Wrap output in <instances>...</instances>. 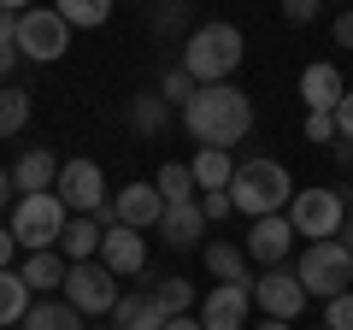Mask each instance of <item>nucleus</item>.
<instances>
[{
	"mask_svg": "<svg viewBox=\"0 0 353 330\" xmlns=\"http://www.w3.org/2000/svg\"><path fill=\"white\" fill-rule=\"evenodd\" d=\"M183 130H189L201 148H236L253 130V101L236 83H201L194 101L183 106Z\"/></svg>",
	"mask_w": 353,
	"mask_h": 330,
	"instance_id": "1",
	"label": "nucleus"
},
{
	"mask_svg": "<svg viewBox=\"0 0 353 330\" xmlns=\"http://www.w3.org/2000/svg\"><path fill=\"white\" fill-rule=\"evenodd\" d=\"M241 53H248V41H241L236 24H201V30H189L183 71H189L194 83H230L236 65H241Z\"/></svg>",
	"mask_w": 353,
	"mask_h": 330,
	"instance_id": "2",
	"label": "nucleus"
},
{
	"mask_svg": "<svg viewBox=\"0 0 353 330\" xmlns=\"http://www.w3.org/2000/svg\"><path fill=\"white\" fill-rule=\"evenodd\" d=\"M230 201H236V213H248V218L283 213V206L294 201V177L277 159H241L236 177H230Z\"/></svg>",
	"mask_w": 353,
	"mask_h": 330,
	"instance_id": "3",
	"label": "nucleus"
},
{
	"mask_svg": "<svg viewBox=\"0 0 353 330\" xmlns=\"http://www.w3.org/2000/svg\"><path fill=\"white\" fill-rule=\"evenodd\" d=\"M294 278H301L306 295H318V301H336V295L353 289V254L341 248L336 236H330V242H306V254L294 260Z\"/></svg>",
	"mask_w": 353,
	"mask_h": 330,
	"instance_id": "4",
	"label": "nucleus"
},
{
	"mask_svg": "<svg viewBox=\"0 0 353 330\" xmlns=\"http://www.w3.org/2000/svg\"><path fill=\"white\" fill-rule=\"evenodd\" d=\"M65 206H59V195H18L12 201V242L24 248V254H41V248H59V236H65Z\"/></svg>",
	"mask_w": 353,
	"mask_h": 330,
	"instance_id": "5",
	"label": "nucleus"
},
{
	"mask_svg": "<svg viewBox=\"0 0 353 330\" xmlns=\"http://www.w3.org/2000/svg\"><path fill=\"white\" fill-rule=\"evenodd\" d=\"M347 206H353V189H294L289 224H294V236L330 242L341 230V218H347Z\"/></svg>",
	"mask_w": 353,
	"mask_h": 330,
	"instance_id": "6",
	"label": "nucleus"
},
{
	"mask_svg": "<svg viewBox=\"0 0 353 330\" xmlns=\"http://www.w3.org/2000/svg\"><path fill=\"white\" fill-rule=\"evenodd\" d=\"M12 48H18V59L53 65V59H65V48H71V24H65L53 6H30V12H18Z\"/></svg>",
	"mask_w": 353,
	"mask_h": 330,
	"instance_id": "7",
	"label": "nucleus"
},
{
	"mask_svg": "<svg viewBox=\"0 0 353 330\" xmlns=\"http://www.w3.org/2000/svg\"><path fill=\"white\" fill-rule=\"evenodd\" d=\"M118 295H124V289H118V278L101 266V260H77V266H65V301H71L83 318L112 313Z\"/></svg>",
	"mask_w": 353,
	"mask_h": 330,
	"instance_id": "8",
	"label": "nucleus"
},
{
	"mask_svg": "<svg viewBox=\"0 0 353 330\" xmlns=\"http://www.w3.org/2000/svg\"><path fill=\"white\" fill-rule=\"evenodd\" d=\"M53 195H59L65 213H101V206L112 201V195H106V171L94 159H59Z\"/></svg>",
	"mask_w": 353,
	"mask_h": 330,
	"instance_id": "9",
	"label": "nucleus"
},
{
	"mask_svg": "<svg viewBox=\"0 0 353 330\" xmlns=\"http://www.w3.org/2000/svg\"><path fill=\"white\" fill-rule=\"evenodd\" d=\"M306 301H312V295H306L301 278H294V271H283V266H271L265 278H253V307H259L265 318H283V324H294Z\"/></svg>",
	"mask_w": 353,
	"mask_h": 330,
	"instance_id": "10",
	"label": "nucleus"
},
{
	"mask_svg": "<svg viewBox=\"0 0 353 330\" xmlns=\"http://www.w3.org/2000/svg\"><path fill=\"white\" fill-rule=\"evenodd\" d=\"M253 313V283H218L201 301V330H248Z\"/></svg>",
	"mask_w": 353,
	"mask_h": 330,
	"instance_id": "11",
	"label": "nucleus"
},
{
	"mask_svg": "<svg viewBox=\"0 0 353 330\" xmlns=\"http://www.w3.org/2000/svg\"><path fill=\"white\" fill-rule=\"evenodd\" d=\"M101 266L112 271V278H141L148 271V236L130 224H106L101 236Z\"/></svg>",
	"mask_w": 353,
	"mask_h": 330,
	"instance_id": "12",
	"label": "nucleus"
},
{
	"mask_svg": "<svg viewBox=\"0 0 353 330\" xmlns=\"http://www.w3.org/2000/svg\"><path fill=\"white\" fill-rule=\"evenodd\" d=\"M248 260H259L265 271L271 266H283L289 260V248H294V224H289V213H265V218H253V230H248Z\"/></svg>",
	"mask_w": 353,
	"mask_h": 330,
	"instance_id": "13",
	"label": "nucleus"
},
{
	"mask_svg": "<svg viewBox=\"0 0 353 330\" xmlns=\"http://www.w3.org/2000/svg\"><path fill=\"white\" fill-rule=\"evenodd\" d=\"M153 230H159V242H165V248H176V254L206 248V213H201V201H171Z\"/></svg>",
	"mask_w": 353,
	"mask_h": 330,
	"instance_id": "14",
	"label": "nucleus"
},
{
	"mask_svg": "<svg viewBox=\"0 0 353 330\" xmlns=\"http://www.w3.org/2000/svg\"><path fill=\"white\" fill-rule=\"evenodd\" d=\"M112 213H118V224H130V230H153L159 213H165V195L153 189V183H130V189L112 195Z\"/></svg>",
	"mask_w": 353,
	"mask_h": 330,
	"instance_id": "15",
	"label": "nucleus"
},
{
	"mask_svg": "<svg viewBox=\"0 0 353 330\" xmlns=\"http://www.w3.org/2000/svg\"><path fill=\"white\" fill-rule=\"evenodd\" d=\"M171 324V313L159 307V295L153 289H130V295H118V307H112V330H165Z\"/></svg>",
	"mask_w": 353,
	"mask_h": 330,
	"instance_id": "16",
	"label": "nucleus"
},
{
	"mask_svg": "<svg viewBox=\"0 0 353 330\" xmlns=\"http://www.w3.org/2000/svg\"><path fill=\"white\" fill-rule=\"evenodd\" d=\"M341 95H347V83H341L336 65L318 59V65H306V71H301V101H306V113H336Z\"/></svg>",
	"mask_w": 353,
	"mask_h": 330,
	"instance_id": "17",
	"label": "nucleus"
},
{
	"mask_svg": "<svg viewBox=\"0 0 353 330\" xmlns=\"http://www.w3.org/2000/svg\"><path fill=\"white\" fill-rule=\"evenodd\" d=\"M6 171H12L18 195H48L53 177H59V159H53L48 148H30V153H18V165H6Z\"/></svg>",
	"mask_w": 353,
	"mask_h": 330,
	"instance_id": "18",
	"label": "nucleus"
},
{
	"mask_svg": "<svg viewBox=\"0 0 353 330\" xmlns=\"http://www.w3.org/2000/svg\"><path fill=\"white\" fill-rule=\"evenodd\" d=\"M101 236H106V230H101L94 213H71V218H65V236H59V254L71 260V266H77V260H94V254H101Z\"/></svg>",
	"mask_w": 353,
	"mask_h": 330,
	"instance_id": "19",
	"label": "nucleus"
},
{
	"mask_svg": "<svg viewBox=\"0 0 353 330\" xmlns=\"http://www.w3.org/2000/svg\"><path fill=\"white\" fill-rule=\"evenodd\" d=\"M65 266H71V260H65L59 248H41V254H30L24 266H18V278L30 283V295H48V289H65Z\"/></svg>",
	"mask_w": 353,
	"mask_h": 330,
	"instance_id": "20",
	"label": "nucleus"
},
{
	"mask_svg": "<svg viewBox=\"0 0 353 330\" xmlns=\"http://www.w3.org/2000/svg\"><path fill=\"white\" fill-rule=\"evenodd\" d=\"M201 260H206V271L218 283H253L248 278V248H236V242H206Z\"/></svg>",
	"mask_w": 353,
	"mask_h": 330,
	"instance_id": "21",
	"label": "nucleus"
},
{
	"mask_svg": "<svg viewBox=\"0 0 353 330\" xmlns=\"http://www.w3.org/2000/svg\"><path fill=\"white\" fill-rule=\"evenodd\" d=\"M189 171H194V189H230L236 159H230V148H201L189 159Z\"/></svg>",
	"mask_w": 353,
	"mask_h": 330,
	"instance_id": "22",
	"label": "nucleus"
},
{
	"mask_svg": "<svg viewBox=\"0 0 353 330\" xmlns=\"http://www.w3.org/2000/svg\"><path fill=\"white\" fill-rule=\"evenodd\" d=\"M130 130L136 136H165L171 130V106H165V95H130Z\"/></svg>",
	"mask_w": 353,
	"mask_h": 330,
	"instance_id": "23",
	"label": "nucleus"
},
{
	"mask_svg": "<svg viewBox=\"0 0 353 330\" xmlns=\"http://www.w3.org/2000/svg\"><path fill=\"white\" fill-rule=\"evenodd\" d=\"M24 330H88V324H83V313L71 301H30Z\"/></svg>",
	"mask_w": 353,
	"mask_h": 330,
	"instance_id": "24",
	"label": "nucleus"
},
{
	"mask_svg": "<svg viewBox=\"0 0 353 330\" xmlns=\"http://www.w3.org/2000/svg\"><path fill=\"white\" fill-rule=\"evenodd\" d=\"M30 301H36V295H30V283L6 266V271H0V324H24Z\"/></svg>",
	"mask_w": 353,
	"mask_h": 330,
	"instance_id": "25",
	"label": "nucleus"
},
{
	"mask_svg": "<svg viewBox=\"0 0 353 330\" xmlns=\"http://www.w3.org/2000/svg\"><path fill=\"white\" fill-rule=\"evenodd\" d=\"M53 12L71 30H101L106 18H112V0H53Z\"/></svg>",
	"mask_w": 353,
	"mask_h": 330,
	"instance_id": "26",
	"label": "nucleus"
},
{
	"mask_svg": "<svg viewBox=\"0 0 353 330\" xmlns=\"http://www.w3.org/2000/svg\"><path fill=\"white\" fill-rule=\"evenodd\" d=\"M153 189L165 195V206H171V201H194V195H201V189H194V171H189V165H176V159L153 171Z\"/></svg>",
	"mask_w": 353,
	"mask_h": 330,
	"instance_id": "27",
	"label": "nucleus"
},
{
	"mask_svg": "<svg viewBox=\"0 0 353 330\" xmlns=\"http://www.w3.org/2000/svg\"><path fill=\"white\" fill-rule=\"evenodd\" d=\"M24 124H30V89L6 83V89H0V136H18Z\"/></svg>",
	"mask_w": 353,
	"mask_h": 330,
	"instance_id": "28",
	"label": "nucleus"
},
{
	"mask_svg": "<svg viewBox=\"0 0 353 330\" xmlns=\"http://www.w3.org/2000/svg\"><path fill=\"white\" fill-rule=\"evenodd\" d=\"M194 89H201V83H194L183 65H171V71L159 77V95H165V106H171V113H183V106L194 101Z\"/></svg>",
	"mask_w": 353,
	"mask_h": 330,
	"instance_id": "29",
	"label": "nucleus"
},
{
	"mask_svg": "<svg viewBox=\"0 0 353 330\" xmlns=\"http://www.w3.org/2000/svg\"><path fill=\"white\" fill-rule=\"evenodd\" d=\"M153 295H159V307H165L171 318L194 307V289H189V278H153Z\"/></svg>",
	"mask_w": 353,
	"mask_h": 330,
	"instance_id": "30",
	"label": "nucleus"
},
{
	"mask_svg": "<svg viewBox=\"0 0 353 330\" xmlns=\"http://www.w3.org/2000/svg\"><path fill=\"white\" fill-rule=\"evenodd\" d=\"M153 30H159V36L189 30V0H159V6H153Z\"/></svg>",
	"mask_w": 353,
	"mask_h": 330,
	"instance_id": "31",
	"label": "nucleus"
},
{
	"mask_svg": "<svg viewBox=\"0 0 353 330\" xmlns=\"http://www.w3.org/2000/svg\"><path fill=\"white\" fill-rule=\"evenodd\" d=\"M194 201H201L206 224H218V218H230V213H236V201H230V189H201Z\"/></svg>",
	"mask_w": 353,
	"mask_h": 330,
	"instance_id": "32",
	"label": "nucleus"
},
{
	"mask_svg": "<svg viewBox=\"0 0 353 330\" xmlns=\"http://www.w3.org/2000/svg\"><path fill=\"white\" fill-rule=\"evenodd\" d=\"M324 324L330 330H353V289L336 295V301H324Z\"/></svg>",
	"mask_w": 353,
	"mask_h": 330,
	"instance_id": "33",
	"label": "nucleus"
},
{
	"mask_svg": "<svg viewBox=\"0 0 353 330\" xmlns=\"http://www.w3.org/2000/svg\"><path fill=\"white\" fill-rule=\"evenodd\" d=\"M301 136H306V142H336V113H306Z\"/></svg>",
	"mask_w": 353,
	"mask_h": 330,
	"instance_id": "34",
	"label": "nucleus"
},
{
	"mask_svg": "<svg viewBox=\"0 0 353 330\" xmlns=\"http://www.w3.org/2000/svg\"><path fill=\"white\" fill-rule=\"evenodd\" d=\"M318 6H324V0H283V18H289V24H312Z\"/></svg>",
	"mask_w": 353,
	"mask_h": 330,
	"instance_id": "35",
	"label": "nucleus"
},
{
	"mask_svg": "<svg viewBox=\"0 0 353 330\" xmlns=\"http://www.w3.org/2000/svg\"><path fill=\"white\" fill-rule=\"evenodd\" d=\"M336 136H353V89L341 95V106H336Z\"/></svg>",
	"mask_w": 353,
	"mask_h": 330,
	"instance_id": "36",
	"label": "nucleus"
},
{
	"mask_svg": "<svg viewBox=\"0 0 353 330\" xmlns=\"http://www.w3.org/2000/svg\"><path fill=\"white\" fill-rule=\"evenodd\" d=\"M336 41L353 53V6H341V12H336Z\"/></svg>",
	"mask_w": 353,
	"mask_h": 330,
	"instance_id": "37",
	"label": "nucleus"
},
{
	"mask_svg": "<svg viewBox=\"0 0 353 330\" xmlns=\"http://www.w3.org/2000/svg\"><path fill=\"white\" fill-rule=\"evenodd\" d=\"M12 201H18V189H12V171L0 165V213H12Z\"/></svg>",
	"mask_w": 353,
	"mask_h": 330,
	"instance_id": "38",
	"label": "nucleus"
},
{
	"mask_svg": "<svg viewBox=\"0 0 353 330\" xmlns=\"http://www.w3.org/2000/svg\"><path fill=\"white\" fill-rule=\"evenodd\" d=\"M12 71H18V48H0V89L12 83Z\"/></svg>",
	"mask_w": 353,
	"mask_h": 330,
	"instance_id": "39",
	"label": "nucleus"
},
{
	"mask_svg": "<svg viewBox=\"0 0 353 330\" xmlns=\"http://www.w3.org/2000/svg\"><path fill=\"white\" fill-rule=\"evenodd\" d=\"M12 254H18V242H12V230H6V224H0V271H6V266H12Z\"/></svg>",
	"mask_w": 353,
	"mask_h": 330,
	"instance_id": "40",
	"label": "nucleus"
},
{
	"mask_svg": "<svg viewBox=\"0 0 353 330\" xmlns=\"http://www.w3.org/2000/svg\"><path fill=\"white\" fill-rule=\"evenodd\" d=\"M12 36H18V12H0V48H12Z\"/></svg>",
	"mask_w": 353,
	"mask_h": 330,
	"instance_id": "41",
	"label": "nucleus"
},
{
	"mask_svg": "<svg viewBox=\"0 0 353 330\" xmlns=\"http://www.w3.org/2000/svg\"><path fill=\"white\" fill-rule=\"evenodd\" d=\"M336 242H341V248H347V254H353V206H347V218H341V230H336Z\"/></svg>",
	"mask_w": 353,
	"mask_h": 330,
	"instance_id": "42",
	"label": "nucleus"
},
{
	"mask_svg": "<svg viewBox=\"0 0 353 330\" xmlns=\"http://www.w3.org/2000/svg\"><path fill=\"white\" fill-rule=\"evenodd\" d=\"M336 159H341V165L353 171V136H336Z\"/></svg>",
	"mask_w": 353,
	"mask_h": 330,
	"instance_id": "43",
	"label": "nucleus"
},
{
	"mask_svg": "<svg viewBox=\"0 0 353 330\" xmlns=\"http://www.w3.org/2000/svg\"><path fill=\"white\" fill-rule=\"evenodd\" d=\"M165 330H201V318H189V313H176V318H171V324H165Z\"/></svg>",
	"mask_w": 353,
	"mask_h": 330,
	"instance_id": "44",
	"label": "nucleus"
},
{
	"mask_svg": "<svg viewBox=\"0 0 353 330\" xmlns=\"http://www.w3.org/2000/svg\"><path fill=\"white\" fill-rule=\"evenodd\" d=\"M36 0H0V12H30Z\"/></svg>",
	"mask_w": 353,
	"mask_h": 330,
	"instance_id": "45",
	"label": "nucleus"
},
{
	"mask_svg": "<svg viewBox=\"0 0 353 330\" xmlns=\"http://www.w3.org/2000/svg\"><path fill=\"white\" fill-rule=\"evenodd\" d=\"M253 330H289V324H283V318H259Z\"/></svg>",
	"mask_w": 353,
	"mask_h": 330,
	"instance_id": "46",
	"label": "nucleus"
},
{
	"mask_svg": "<svg viewBox=\"0 0 353 330\" xmlns=\"http://www.w3.org/2000/svg\"><path fill=\"white\" fill-rule=\"evenodd\" d=\"M318 330H330V324H318Z\"/></svg>",
	"mask_w": 353,
	"mask_h": 330,
	"instance_id": "47",
	"label": "nucleus"
},
{
	"mask_svg": "<svg viewBox=\"0 0 353 330\" xmlns=\"http://www.w3.org/2000/svg\"><path fill=\"white\" fill-rule=\"evenodd\" d=\"M189 6H194V0H189Z\"/></svg>",
	"mask_w": 353,
	"mask_h": 330,
	"instance_id": "48",
	"label": "nucleus"
}]
</instances>
